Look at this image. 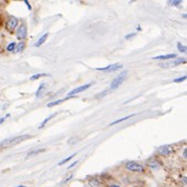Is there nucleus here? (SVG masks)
Instances as JSON below:
<instances>
[{
  "mask_svg": "<svg viewBox=\"0 0 187 187\" xmlns=\"http://www.w3.org/2000/svg\"><path fill=\"white\" fill-rule=\"evenodd\" d=\"M30 138V135H19V136H15V137H9L7 139H5L3 142H0V148L1 149H5V148L11 147L14 145H17L19 142H23V140Z\"/></svg>",
  "mask_w": 187,
  "mask_h": 187,
  "instance_id": "obj_1",
  "label": "nucleus"
},
{
  "mask_svg": "<svg viewBox=\"0 0 187 187\" xmlns=\"http://www.w3.org/2000/svg\"><path fill=\"white\" fill-rule=\"evenodd\" d=\"M127 73H128V71H126V70H125V71H121V73H120L117 77H115V78L113 79L112 84H110V89H112V90L117 89L118 87L123 84L124 80L126 79V77H127Z\"/></svg>",
  "mask_w": 187,
  "mask_h": 187,
  "instance_id": "obj_2",
  "label": "nucleus"
},
{
  "mask_svg": "<svg viewBox=\"0 0 187 187\" xmlns=\"http://www.w3.org/2000/svg\"><path fill=\"white\" fill-rule=\"evenodd\" d=\"M125 167L127 170L133 172V173H142L145 170V167L142 164H138L136 162H127L125 164Z\"/></svg>",
  "mask_w": 187,
  "mask_h": 187,
  "instance_id": "obj_3",
  "label": "nucleus"
},
{
  "mask_svg": "<svg viewBox=\"0 0 187 187\" xmlns=\"http://www.w3.org/2000/svg\"><path fill=\"white\" fill-rule=\"evenodd\" d=\"M6 27H7V30L10 31V32H14L15 29H17L18 27V18L14 17V16H10L7 20V23H6Z\"/></svg>",
  "mask_w": 187,
  "mask_h": 187,
  "instance_id": "obj_4",
  "label": "nucleus"
},
{
  "mask_svg": "<svg viewBox=\"0 0 187 187\" xmlns=\"http://www.w3.org/2000/svg\"><path fill=\"white\" fill-rule=\"evenodd\" d=\"M186 62V59L185 58H175L173 60L168 62L167 64H160L159 66L162 68H169V67H175V66H178L181 64H185Z\"/></svg>",
  "mask_w": 187,
  "mask_h": 187,
  "instance_id": "obj_5",
  "label": "nucleus"
},
{
  "mask_svg": "<svg viewBox=\"0 0 187 187\" xmlns=\"http://www.w3.org/2000/svg\"><path fill=\"white\" fill-rule=\"evenodd\" d=\"M175 147L173 145H163L158 148V154L162 156H168L172 153H174Z\"/></svg>",
  "mask_w": 187,
  "mask_h": 187,
  "instance_id": "obj_6",
  "label": "nucleus"
},
{
  "mask_svg": "<svg viewBox=\"0 0 187 187\" xmlns=\"http://www.w3.org/2000/svg\"><path fill=\"white\" fill-rule=\"evenodd\" d=\"M121 68H123V65L121 64H112V65L106 66V67L96 68V70H99V71H106V73H112V71H116V70L121 69Z\"/></svg>",
  "mask_w": 187,
  "mask_h": 187,
  "instance_id": "obj_7",
  "label": "nucleus"
},
{
  "mask_svg": "<svg viewBox=\"0 0 187 187\" xmlns=\"http://www.w3.org/2000/svg\"><path fill=\"white\" fill-rule=\"evenodd\" d=\"M16 36L20 40H23L27 37V27H26L25 23H21L19 27H17V29H16Z\"/></svg>",
  "mask_w": 187,
  "mask_h": 187,
  "instance_id": "obj_8",
  "label": "nucleus"
},
{
  "mask_svg": "<svg viewBox=\"0 0 187 187\" xmlns=\"http://www.w3.org/2000/svg\"><path fill=\"white\" fill-rule=\"evenodd\" d=\"M91 85L92 84H86V85H83V86H80V87H77V88H75L74 90L68 92V97H70V96L73 97V96L77 95V94H80V92H83L84 90L88 89L89 87H91Z\"/></svg>",
  "mask_w": 187,
  "mask_h": 187,
  "instance_id": "obj_9",
  "label": "nucleus"
},
{
  "mask_svg": "<svg viewBox=\"0 0 187 187\" xmlns=\"http://www.w3.org/2000/svg\"><path fill=\"white\" fill-rule=\"evenodd\" d=\"M177 58L175 53H168V55H162V56H157L153 57V59L155 60H170V59H175Z\"/></svg>",
  "mask_w": 187,
  "mask_h": 187,
  "instance_id": "obj_10",
  "label": "nucleus"
},
{
  "mask_svg": "<svg viewBox=\"0 0 187 187\" xmlns=\"http://www.w3.org/2000/svg\"><path fill=\"white\" fill-rule=\"evenodd\" d=\"M70 98H73L71 97V96H70V97H66V98H62V99H59V100H55V101H51V103H49L47 105L48 107H53V106H57V105H60V104H62L64 103V101H66L67 100V99H70Z\"/></svg>",
  "mask_w": 187,
  "mask_h": 187,
  "instance_id": "obj_11",
  "label": "nucleus"
},
{
  "mask_svg": "<svg viewBox=\"0 0 187 187\" xmlns=\"http://www.w3.org/2000/svg\"><path fill=\"white\" fill-rule=\"evenodd\" d=\"M47 38H48V34H45L42 37H40L39 39L37 40L36 44H35V47H40L41 45H44L46 42V40H47Z\"/></svg>",
  "mask_w": 187,
  "mask_h": 187,
  "instance_id": "obj_12",
  "label": "nucleus"
},
{
  "mask_svg": "<svg viewBox=\"0 0 187 187\" xmlns=\"http://www.w3.org/2000/svg\"><path fill=\"white\" fill-rule=\"evenodd\" d=\"M135 115H136V114H131V115H128V116H125V117H124V118H120V119L115 120V121H113V123L110 124V125H109V126H114V125H116V124L123 123V121H125V120L129 119V118H131V117H134Z\"/></svg>",
  "mask_w": 187,
  "mask_h": 187,
  "instance_id": "obj_13",
  "label": "nucleus"
},
{
  "mask_svg": "<svg viewBox=\"0 0 187 187\" xmlns=\"http://www.w3.org/2000/svg\"><path fill=\"white\" fill-rule=\"evenodd\" d=\"M148 166H149V168H151L153 170H156V169H158L160 165H159L158 160H149V162H148Z\"/></svg>",
  "mask_w": 187,
  "mask_h": 187,
  "instance_id": "obj_14",
  "label": "nucleus"
},
{
  "mask_svg": "<svg viewBox=\"0 0 187 187\" xmlns=\"http://www.w3.org/2000/svg\"><path fill=\"white\" fill-rule=\"evenodd\" d=\"M88 184H89V186H91V187H97L101 184V181H100V179H98V178H90L89 181H88Z\"/></svg>",
  "mask_w": 187,
  "mask_h": 187,
  "instance_id": "obj_15",
  "label": "nucleus"
},
{
  "mask_svg": "<svg viewBox=\"0 0 187 187\" xmlns=\"http://www.w3.org/2000/svg\"><path fill=\"white\" fill-rule=\"evenodd\" d=\"M56 115H57V113H53V114H51L50 116H48V117L46 118V119L44 120V121H42L41 124H40V126H39V127H38V128H39V129L44 128V127H45V126H46V124H47L48 121H49V120H50V119H53V118L55 117V116H56Z\"/></svg>",
  "mask_w": 187,
  "mask_h": 187,
  "instance_id": "obj_16",
  "label": "nucleus"
},
{
  "mask_svg": "<svg viewBox=\"0 0 187 187\" xmlns=\"http://www.w3.org/2000/svg\"><path fill=\"white\" fill-rule=\"evenodd\" d=\"M25 42H23V41H20L19 42V44H18V45L17 46H16V50H15V51H16V53H21V51H23V49H25Z\"/></svg>",
  "mask_w": 187,
  "mask_h": 187,
  "instance_id": "obj_17",
  "label": "nucleus"
},
{
  "mask_svg": "<svg viewBox=\"0 0 187 187\" xmlns=\"http://www.w3.org/2000/svg\"><path fill=\"white\" fill-rule=\"evenodd\" d=\"M45 87H46V85L42 83V84H40V86L38 87V90H37V92H36V98H39L40 97V95L42 94V91H44V89H45Z\"/></svg>",
  "mask_w": 187,
  "mask_h": 187,
  "instance_id": "obj_18",
  "label": "nucleus"
},
{
  "mask_svg": "<svg viewBox=\"0 0 187 187\" xmlns=\"http://www.w3.org/2000/svg\"><path fill=\"white\" fill-rule=\"evenodd\" d=\"M16 46H17V44L15 41H12V42H10L8 46H7V51H9V53H12V51H15L16 50Z\"/></svg>",
  "mask_w": 187,
  "mask_h": 187,
  "instance_id": "obj_19",
  "label": "nucleus"
},
{
  "mask_svg": "<svg viewBox=\"0 0 187 187\" xmlns=\"http://www.w3.org/2000/svg\"><path fill=\"white\" fill-rule=\"evenodd\" d=\"M45 151H46L45 148H40V149H36V151H29L27 156L29 157V156H34V155H38L39 153H44Z\"/></svg>",
  "mask_w": 187,
  "mask_h": 187,
  "instance_id": "obj_20",
  "label": "nucleus"
},
{
  "mask_svg": "<svg viewBox=\"0 0 187 187\" xmlns=\"http://www.w3.org/2000/svg\"><path fill=\"white\" fill-rule=\"evenodd\" d=\"M177 48H178V50L181 51V53H186V51H187L186 46L183 45L181 42H177Z\"/></svg>",
  "mask_w": 187,
  "mask_h": 187,
  "instance_id": "obj_21",
  "label": "nucleus"
},
{
  "mask_svg": "<svg viewBox=\"0 0 187 187\" xmlns=\"http://www.w3.org/2000/svg\"><path fill=\"white\" fill-rule=\"evenodd\" d=\"M47 74H37V75H34V76H31L30 77V80H36V79L38 78H41V77H47Z\"/></svg>",
  "mask_w": 187,
  "mask_h": 187,
  "instance_id": "obj_22",
  "label": "nucleus"
},
{
  "mask_svg": "<svg viewBox=\"0 0 187 187\" xmlns=\"http://www.w3.org/2000/svg\"><path fill=\"white\" fill-rule=\"evenodd\" d=\"M76 156V154H74V155H71V156H69V157H67V158H65V159H62V162H59L58 163V166H62V165H64V164H66L67 162H69L70 159H73L74 157Z\"/></svg>",
  "mask_w": 187,
  "mask_h": 187,
  "instance_id": "obj_23",
  "label": "nucleus"
},
{
  "mask_svg": "<svg viewBox=\"0 0 187 187\" xmlns=\"http://www.w3.org/2000/svg\"><path fill=\"white\" fill-rule=\"evenodd\" d=\"M181 0H175V1H173V0H170V1H168V5H170V6H178V5H181Z\"/></svg>",
  "mask_w": 187,
  "mask_h": 187,
  "instance_id": "obj_24",
  "label": "nucleus"
},
{
  "mask_svg": "<svg viewBox=\"0 0 187 187\" xmlns=\"http://www.w3.org/2000/svg\"><path fill=\"white\" fill-rule=\"evenodd\" d=\"M184 80H186V76H183V77L174 79V83H181V81H184Z\"/></svg>",
  "mask_w": 187,
  "mask_h": 187,
  "instance_id": "obj_25",
  "label": "nucleus"
},
{
  "mask_svg": "<svg viewBox=\"0 0 187 187\" xmlns=\"http://www.w3.org/2000/svg\"><path fill=\"white\" fill-rule=\"evenodd\" d=\"M73 174H70V175L69 176H68V177H66V178H65V181H64V183H67V181H70V179H71V178H73Z\"/></svg>",
  "mask_w": 187,
  "mask_h": 187,
  "instance_id": "obj_26",
  "label": "nucleus"
},
{
  "mask_svg": "<svg viewBox=\"0 0 187 187\" xmlns=\"http://www.w3.org/2000/svg\"><path fill=\"white\" fill-rule=\"evenodd\" d=\"M134 36H136V34H135V32H133V34H129V35H127V36L125 37V39H129V38H133Z\"/></svg>",
  "mask_w": 187,
  "mask_h": 187,
  "instance_id": "obj_27",
  "label": "nucleus"
},
{
  "mask_svg": "<svg viewBox=\"0 0 187 187\" xmlns=\"http://www.w3.org/2000/svg\"><path fill=\"white\" fill-rule=\"evenodd\" d=\"M25 3H26V5H27V7H28L29 10H31V6H30V3H29L28 0H25Z\"/></svg>",
  "mask_w": 187,
  "mask_h": 187,
  "instance_id": "obj_28",
  "label": "nucleus"
},
{
  "mask_svg": "<svg viewBox=\"0 0 187 187\" xmlns=\"http://www.w3.org/2000/svg\"><path fill=\"white\" fill-rule=\"evenodd\" d=\"M77 163H78V160H76V162H74V163H73V164H71V165H70V166H69V168L74 167V166H75V165H76V164H77Z\"/></svg>",
  "mask_w": 187,
  "mask_h": 187,
  "instance_id": "obj_29",
  "label": "nucleus"
},
{
  "mask_svg": "<svg viewBox=\"0 0 187 187\" xmlns=\"http://www.w3.org/2000/svg\"><path fill=\"white\" fill-rule=\"evenodd\" d=\"M183 155H184V159H185V160H186V148H185V149H184V151H183Z\"/></svg>",
  "mask_w": 187,
  "mask_h": 187,
  "instance_id": "obj_30",
  "label": "nucleus"
},
{
  "mask_svg": "<svg viewBox=\"0 0 187 187\" xmlns=\"http://www.w3.org/2000/svg\"><path fill=\"white\" fill-rule=\"evenodd\" d=\"M181 181L184 183V185H186V177H183V178H181Z\"/></svg>",
  "mask_w": 187,
  "mask_h": 187,
  "instance_id": "obj_31",
  "label": "nucleus"
},
{
  "mask_svg": "<svg viewBox=\"0 0 187 187\" xmlns=\"http://www.w3.org/2000/svg\"><path fill=\"white\" fill-rule=\"evenodd\" d=\"M5 120H6V118L5 117H2V118H0V124H2L3 121H5Z\"/></svg>",
  "mask_w": 187,
  "mask_h": 187,
  "instance_id": "obj_32",
  "label": "nucleus"
},
{
  "mask_svg": "<svg viewBox=\"0 0 187 187\" xmlns=\"http://www.w3.org/2000/svg\"><path fill=\"white\" fill-rule=\"evenodd\" d=\"M109 187H120V186H118V185H110Z\"/></svg>",
  "mask_w": 187,
  "mask_h": 187,
  "instance_id": "obj_33",
  "label": "nucleus"
},
{
  "mask_svg": "<svg viewBox=\"0 0 187 187\" xmlns=\"http://www.w3.org/2000/svg\"><path fill=\"white\" fill-rule=\"evenodd\" d=\"M1 23H2V20H1V17H0V26H1Z\"/></svg>",
  "mask_w": 187,
  "mask_h": 187,
  "instance_id": "obj_34",
  "label": "nucleus"
},
{
  "mask_svg": "<svg viewBox=\"0 0 187 187\" xmlns=\"http://www.w3.org/2000/svg\"><path fill=\"white\" fill-rule=\"evenodd\" d=\"M17 187H26V186H23V185H20V186H17Z\"/></svg>",
  "mask_w": 187,
  "mask_h": 187,
  "instance_id": "obj_35",
  "label": "nucleus"
}]
</instances>
